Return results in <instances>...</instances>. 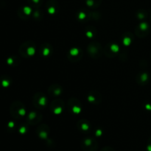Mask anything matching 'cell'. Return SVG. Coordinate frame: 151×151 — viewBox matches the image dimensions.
<instances>
[{
    "label": "cell",
    "instance_id": "1",
    "mask_svg": "<svg viewBox=\"0 0 151 151\" xmlns=\"http://www.w3.org/2000/svg\"><path fill=\"white\" fill-rule=\"evenodd\" d=\"M22 50H20L22 55L25 58L32 57L35 52V44L32 41H27L25 44H24L22 46Z\"/></svg>",
    "mask_w": 151,
    "mask_h": 151
},
{
    "label": "cell",
    "instance_id": "2",
    "mask_svg": "<svg viewBox=\"0 0 151 151\" xmlns=\"http://www.w3.org/2000/svg\"><path fill=\"white\" fill-rule=\"evenodd\" d=\"M82 149L83 151H97V141L92 138H86L82 141Z\"/></svg>",
    "mask_w": 151,
    "mask_h": 151
},
{
    "label": "cell",
    "instance_id": "3",
    "mask_svg": "<svg viewBox=\"0 0 151 151\" xmlns=\"http://www.w3.org/2000/svg\"><path fill=\"white\" fill-rule=\"evenodd\" d=\"M87 50H88V52L90 55V56L94 58H97L101 56L102 47L100 44L96 41H94L91 44H90Z\"/></svg>",
    "mask_w": 151,
    "mask_h": 151
},
{
    "label": "cell",
    "instance_id": "4",
    "mask_svg": "<svg viewBox=\"0 0 151 151\" xmlns=\"http://www.w3.org/2000/svg\"><path fill=\"white\" fill-rule=\"evenodd\" d=\"M64 108V103L60 99L54 100L50 106V110L55 114H60L62 113Z\"/></svg>",
    "mask_w": 151,
    "mask_h": 151
},
{
    "label": "cell",
    "instance_id": "5",
    "mask_svg": "<svg viewBox=\"0 0 151 151\" xmlns=\"http://www.w3.org/2000/svg\"><path fill=\"white\" fill-rule=\"evenodd\" d=\"M33 102L35 107L38 108V109H41L47 105V100L44 94H41V93H38L34 97Z\"/></svg>",
    "mask_w": 151,
    "mask_h": 151
},
{
    "label": "cell",
    "instance_id": "6",
    "mask_svg": "<svg viewBox=\"0 0 151 151\" xmlns=\"http://www.w3.org/2000/svg\"><path fill=\"white\" fill-rule=\"evenodd\" d=\"M150 27L146 22H142L136 29V33L139 37H145L149 33Z\"/></svg>",
    "mask_w": 151,
    "mask_h": 151
},
{
    "label": "cell",
    "instance_id": "7",
    "mask_svg": "<svg viewBox=\"0 0 151 151\" xmlns=\"http://www.w3.org/2000/svg\"><path fill=\"white\" fill-rule=\"evenodd\" d=\"M69 107L72 110L71 111L76 114H79L81 111V109H82V106H81V103L77 99H72L71 100H69Z\"/></svg>",
    "mask_w": 151,
    "mask_h": 151
},
{
    "label": "cell",
    "instance_id": "8",
    "mask_svg": "<svg viewBox=\"0 0 151 151\" xmlns=\"http://www.w3.org/2000/svg\"><path fill=\"white\" fill-rule=\"evenodd\" d=\"M90 103L94 105H97L99 103H100L102 100V97L101 94H100L97 91H92V92H90L88 95V99Z\"/></svg>",
    "mask_w": 151,
    "mask_h": 151
},
{
    "label": "cell",
    "instance_id": "9",
    "mask_svg": "<svg viewBox=\"0 0 151 151\" xmlns=\"http://www.w3.org/2000/svg\"><path fill=\"white\" fill-rule=\"evenodd\" d=\"M41 114H38L37 112L35 111L30 112V114L28 115V121L31 125H35V124L38 123L41 120Z\"/></svg>",
    "mask_w": 151,
    "mask_h": 151
},
{
    "label": "cell",
    "instance_id": "10",
    "mask_svg": "<svg viewBox=\"0 0 151 151\" xmlns=\"http://www.w3.org/2000/svg\"><path fill=\"white\" fill-rule=\"evenodd\" d=\"M69 55H70L69 56V58L71 60H73V58H75V57H76V60L78 61V60L81 59V57L82 56V52L78 48H72V50L69 51Z\"/></svg>",
    "mask_w": 151,
    "mask_h": 151
},
{
    "label": "cell",
    "instance_id": "11",
    "mask_svg": "<svg viewBox=\"0 0 151 151\" xmlns=\"http://www.w3.org/2000/svg\"><path fill=\"white\" fill-rule=\"evenodd\" d=\"M52 48L51 45L48 44H43L41 50V54L42 55V56L48 57L49 55L52 54Z\"/></svg>",
    "mask_w": 151,
    "mask_h": 151
},
{
    "label": "cell",
    "instance_id": "12",
    "mask_svg": "<svg viewBox=\"0 0 151 151\" xmlns=\"http://www.w3.org/2000/svg\"><path fill=\"white\" fill-rule=\"evenodd\" d=\"M44 125H43L42 126H40L39 128L37 129V134H38V135L39 136L40 138L41 139H47V136H48V134H49V129L47 127V125H46L45 127V129L44 130Z\"/></svg>",
    "mask_w": 151,
    "mask_h": 151
},
{
    "label": "cell",
    "instance_id": "13",
    "mask_svg": "<svg viewBox=\"0 0 151 151\" xmlns=\"http://www.w3.org/2000/svg\"><path fill=\"white\" fill-rule=\"evenodd\" d=\"M62 92V88L58 85H53L50 87L49 88V93L53 95L58 96L59 94H61Z\"/></svg>",
    "mask_w": 151,
    "mask_h": 151
},
{
    "label": "cell",
    "instance_id": "14",
    "mask_svg": "<svg viewBox=\"0 0 151 151\" xmlns=\"http://www.w3.org/2000/svg\"><path fill=\"white\" fill-rule=\"evenodd\" d=\"M78 128H79L80 130H81L82 131H89L90 129V126H89V123H88V121L86 120H83V119H82V120L79 121L78 122Z\"/></svg>",
    "mask_w": 151,
    "mask_h": 151
},
{
    "label": "cell",
    "instance_id": "15",
    "mask_svg": "<svg viewBox=\"0 0 151 151\" xmlns=\"http://www.w3.org/2000/svg\"><path fill=\"white\" fill-rule=\"evenodd\" d=\"M53 2H54V1L51 0L52 4H50V1H49L48 4H47V10H48L49 13L52 15L55 14L58 11V5H55Z\"/></svg>",
    "mask_w": 151,
    "mask_h": 151
},
{
    "label": "cell",
    "instance_id": "16",
    "mask_svg": "<svg viewBox=\"0 0 151 151\" xmlns=\"http://www.w3.org/2000/svg\"><path fill=\"white\" fill-rule=\"evenodd\" d=\"M101 0H86V4L89 7H97L100 5Z\"/></svg>",
    "mask_w": 151,
    "mask_h": 151
},
{
    "label": "cell",
    "instance_id": "17",
    "mask_svg": "<svg viewBox=\"0 0 151 151\" xmlns=\"http://www.w3.org/2000/svg\"><path fill=\"white\" fill-rule=\"evenodd\" d=\"M140 76V79L139 80H137V82L139 83H147L148 81V78L149 76L147 73H142L141 75H139Z\"/></svg>",
    "mask_w": 151,
    "mask_h": 151
},
{
    "label": "cell",
    "instance_id": "18",
    "mask_svg": "<svg viewBox=\"0 0 151 151\" xmlns=\"http://www.w3.org/2000/svg\"><path fill=\"white\" fill-rule=\"evenodd\" d=\"M30 1L35 6H39L41 3V0H30Z\"/></svg>",
    "mask_w": 151,
    "mask_h": 151
},
{
    "label": "cell",
    "instance_id": "19",
    "mask_svg": "<svg viewBox=\"0 0 151 151\" xmlns=\"http://www.w3.org/2000/svg\"><path fill=\"white\" fill-rule=\"evenodd\" d=\"M86 16H87V15L84 12H81V13H80L79 16H78V18L81 19H82V20H83L84 19H86Z\"/></svg>",
    "mask_w": 151,
    "mask_h": 151
},
{
    "label": "cell",
    "instance_id": "20",
    "mask_svg": "<svg viewBox=\"0 0 151 151\" xmlns=\"http://www.w3.org/2000/svg\"><path fill=\"white\" fill-rule=\"evenodd\" d=\"M100 151H114L112 147H104V148L102 149Z\"/></svg>",
    "mask_w": 151,
    "mask_h": 151
},
{
    "label": "cell",
    "instance_id": "21",
    "mask_svg": "<svg viewBox=\"0 0 151 151\" xmlns=\"http://www.w3.org/2000/svg\"><path fill=\"white\" fill-rule=\"evenodd\" d=\"M147 150L151 151V137L149 139L148 143H147Z\"/></svg>",
    "mask_w": 151,
    "mask_h": 151
},
{
    "label": "cell",
    "instance_id": "22",
    "mask_svg": "<svg viewBox=\"0 0 151 151\" xmlns=\"http://www.w3.org/2000/svg\"><path fill=\"white\" fill-rule=\"evenodd\" d=\"M150 20H151V18H150Z\"/></svg>",
    "mask_w": 151,
    "mask_h": 151
}]
</instances>
